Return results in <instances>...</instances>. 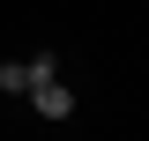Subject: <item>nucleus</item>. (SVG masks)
I'll return each mask as SVG.
<instances>
[{
  "label": "nucleus",
  "mask_w": 149,
  "mask_h": 141,
  "mask_svg": "<svg viewBox=\"0 0 149 141\" xmlns=\"http://www.w3.org/2000/svg\"><path fill=\"white\" fill-rule=\"evenodd\" d=\"M30 97H37V119H74V89L60 82V74H45V82H30Z\"/></svg>",
  "instance_id": "obj_1"
}]
</instances>
